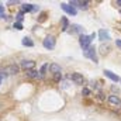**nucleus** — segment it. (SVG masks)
<instances>
[{
    "instance_id": "f3484780",
    "label": "nucleus",
    "mask_w": 121,
    "mask_h": 121,
    "mask_svg": "<svg viewBox=\"0 0 121 121\" xmlns=\"http://www.w3.org/2000/svg\"><path fill=\"white\" fill-rule=\"evenodd\" d=\"M23 45H26V47H32L34 45V42L31 41V38H28V37H26V38H23Z\"/></svg>"
},
{
    "instance_id": "bb28decb",
    "label": "nucleus",
    "mask_w": 121,
    "mask_h": 121,
    "mask_svg": "<svg viewBox=\"0 0 121 121\" xmlns=\"http://www.w3.org/2000/svg\"><path fill=\"white\" fill-rule=\"evenodd\" d=\"M120 82H121V79H120Z\"/></svg>"
},
{
    "instance_id": "20e7f679",
    "label": "nucleus",
    "mask_w": 121,
    "mask_h": 121,
    "mask_svg": "<svg viewBox=\"0 0 121 121\" xmlns=\"http://www.w3.org/2000/svg\"><path fill=\"white\" fill-rule=\"evenodd\" d=\"M60 9L63 10V11H66L68 14H70V16H76V9L73 7V6H70V4H66V3H62L60 4Z\"/></svg>"
},
{
    "instance_id": "f03ea898",
    "label": "nucleus",
    "mask_w": 121,
    "mask_h": 121,
    "mask_svg": "<svg viewBox=\"0 0 121 121\" xmlns=\"http://www.w3.org/2000/svg\"><path fill=\"white\" fill-rule=\"evenodd\" d=\"M83 55H85L86 58L91 59L94 63H97V62H99V59H97V55H96V49H94L93 47H89L87 49H85V51H83Z\"/></svg>"
},
{
    "instance_id": "f257e3e1",
    "label": "nucleus",
    "mask_w": 121,
    "mask_h": 121,
    "mask_svg": "<svg viewBox=\"0 0 121 121\" xmlns=\"http://www.w3.org/2000/svg\"><path fill=\"white\" fill-rule=\"evenodd\" d=\"M94 37H96V34H91V35H85V34H82L80 38H79V44H80V47H82L83 49H87V48L90 47L91 41L94 39Z\"/></svg>"
},
{
    "instance_id": "6ab92c4d",
    "label": "nucleus",
    "mask_w": 121,
    "mask_h": 121,
    "mask_svg": "<svg viewBox=\"0 0 121 121\" xmlns=\"http://www.w3.org/2000/svg\"><path fill=\"white\" fill-rule=\"evenodd\" d=\"M0 18H4V6L0 3Z\"/></svg>"
},
{
    "instance_id": "412c9836",
    "label": "nucleus",
    "mask_w": 121,
    "mask_h": 121,
    "mask_svg": "<svg viewBox=\"0 0 121 121\" xmlns=\"http://www.w3.org/2000/svg\"><path fill=\"white\" fill-rule=\"evenodd\" d=\"M82 94H85V96H89V94H90V90H89V89H83Z\"/></svg>"
},
{
    "instance_id": "9d476101",
    "label": "nucleus",
    "mask_w": 121,
    "mask_h": 121,
    "mask_svg": "<svg viewBox=\"0 0 121 121\" xmlns=\"http://www.w3.org/2000/svg\"><path fill=\"white\" fill-rule=\"evenodd\" d=\"M37 7L34 4H23L21 6V13H28V11H35Z\"/></svg>"
},
{
    "instance_id": "0eeeda50",
    "label": "nucleus",
    "mask_w": 121,
    "mask_h": 121,
    "mask_svg": "<svg viewBox=\"0 0 121 121\" xmlns=\"http://www.w3.org/2000/svg\"><path fill=\"white\" fill-rule=\"evenodd\" d=\"M108 103H110L111 106H114V107H121L120 97L116 96V94H110V96H108Z\"/></svg>"
},
{
    "instance_id": "1a4fd4ad",
    "label": "nucleus",
    "mask_w": 121,
    "mask_h": 121,
    "mask_svg": "<svg viewBox=\"0 0 121 121\" xmlns=\"http://www.w3.org/2000/svg\"><path fill=\"white\" fill-rule=\"evenodd\" d=\"M99 38H100V41H108V39H110V34H108V31L100 30L99 31Z\"/></svg>"
},
{
    "instance_id": "39448f33",
    "label": "nucleus",
    "mask_w": 121,
    "mask_h": 121,
    "mask_svg": "<svg viewBox=\"0 0 121 121\" xmlns=\"http://www.w3.org/2000/svg\"><path fill=\"white\" fill-rule=\"evenodd\" d=\"M69 78H70V80L75 82L76 85H83V83H85V78H83V75H80V73H72Z\"/></svg>"
},
{
    "instance_id": "4be33fe9",
    "label": "nucleus",
    "mask_w": 121,
    "mask_h": 121,
    "mask_svg": "<svg viewBox=\"0 0 121 121\" xmlns=\"http://www.w3.org/2000/svg\"><path fill=\"white\" fill-rule=\"evenodd\" d=\"M17 20H18V23H21V21H23V13H20V14L17 16Z\"/></svg>"
},
{
    "instance_id": "b1692460",
    "label": "nucleus",
    "mask_w": 121,
    "mask_h": 121,
    "mask_svg": "<svg viewBox=\"0 0 121 121\" xmlns=\"http://www.w3.org/2000/svg\"><path fill=\"white\" fill-rule=\"evenodd\" d=\"M54 79H55V80H59L60 79V73L59 75H54Z\"/></svg>"
},
{
    "instance_id": "2eb2a0df",
    "label": "nucleus",
    "mask_w": 121,
    "mask_h": 121,
    "mask_svg": "<svg viewBox=\"0 0 121 121\" xmlns=\"http://www.w3.org/2000/svg\"><path fill=\"white\" fill-rule=\"evenodd\" d=\"M60 24H62V31H66L69 28V21H68L66 17H62L60 18Z\"/></svg>"
},
{
    "instance_id": "4468645a",
    "label": "nucleus",
    "mask_w": 121,
    "mask_h": 121,
    "mask_svg": "<svg viewBox=\"0 0 121 121\" xmlns=\"http://www.w3.org/2000/svg\"><path fill=\"white\" fill-rule=\"evenodd\" d=\"M49 68V65L48 63H44L42 66H41V69H39V79H44L45 78V75H47V69Z\"/></svg>"
},
{
    "instance_id": "aec40b11",
    "label": "nucleus",
    "mask_w": 121,
    "mask_h": 121,
    "mask_svg": "<svg viewBox=\"0 0 121 121\" xmlns=\"http://www.w3.org/2000/svg\"><path fill=\"white\" fill-rule=\"evenodd\" d=\"M14 28L16 30H23V24L21 23H14Z\"/></svg>"
},
{
    "instance_id": "393cba45",
    "label": "nucleus",
    "mask_w": 121,
    "mask_h": 121,
    "mask_svg": "<svg viewBox=\"0 0 121 121\" xmlns=\"http://www.w3.org/2000/svg\"><path fill=\"white\" fill-rule=\"evenodd\" d=\"M117 6H121V0H117Z\"/></svg>"
},
{
    "instance_id": "ddd939ff",
    "label": "nucleus",
    "mask_w": 121,
    "mask_h": 121,
    "mask_svg": "<svg viewBox=\"0 0 121 121\" xmlns=\"http://www.w3.org/2000/svg\"><path fill=\"white\" fill-rule=\"evenodd\" d=\"M87 4H89V1H75V0L72 1V0H70V6H73V7L78 6V7H80V9H86Z\"/></svg>"
},
{
    "instance_id": "9b49d317",
    "label": "nucleus",
    "mask_w": 121,
    "mask_h": 121,
    "mask_svg": "<svg viewBox=\"0 0 121 121\" xmlns=\"http://www.w3.org/2000/svg\"><path fill=\"white\" fill-rule=\"evenodd\" d=\"M104 75H106L108 79H111L113 82H120V78H118L117 75H114L111 70H107V69H106V70H104Z\"/></svg>"
},
{
    "instance_id": "f8f14e48",
    "label": "nucleus",
    "mask_w": 121,
    "mask_h": 121,
    "mask_svg": "<svg viewBox=\"0 0 121 121\" xmlns=\"http://www.w3.org/2000/svg\"><path fill=\"white\" fill-rule=\"evenodd\" d=\"M49 72L54 73V75H59L60 73V66L56 65V63H51V65H49Z\"/></svg>"
},
{
    "instance_id": "a211bd4d",
    "label": "nucleus",
    "mask_w": 121,
    "mask_h": 121,
    "mask_svg": "<svg viewBox=\"0 0 121 121\" xmlns=\"http://www.w3.org/2000/svg\"><path fill=\"white\" fill-rule=\"evenodd\" d=\"M70 28H73V32H79V34L83 32V27H82V26H78V24H73Z\"/></svg>"
},
{
    "instance_id": "7ed1b4c3",
    "label": "nucleus",
    "mask_w": 121,
    "mask_h": 121,
    "mask_svg": "<svg viewBox=\"0 0 121 121\" xmlns=\"http://www.w3.org/2000/svg\"><path fill=\"white\" fill-rule=\"evenodd\" d=\"M42 45H44L47 49H52V48H55V37H52V35H48V37L44 39Z\"/></svg>"
},
{
    "instance_id": "6e6552de",
    "label": "nucleus",
    "mask_w": 121,
    "mask_h": 121,
    "mask_svg": "<svg viewBox=\"0 0 121 121\" xmlns=\"http://www.w3.org/2000/svg\"><path fill=\"white\" fill-rule=\"evenodd\" d=\"M20 68L26 69L27 72H28V70H32V69L35 68V62H34V60H23L21 65H20Z\"/></svg>"
},
{
    "instance_id": "dca6fc26",
    "label": "nucleus",
    "mask_w": 121,
    "mask_h": 121,
    "mask_svg": "<svg viewBox=\"0 0 121 121\" xmlns=\"http://www.w3.org/2000/svg\"><path fill=\"white\" fill-rule=\"evenodd\" d=\"M27 76L31 78V79H38V78H39V72H37V70L32 69V70H28V72H27Z\"/></svg>"
},
{
    "instance_id": "5701e85b",
    "label": "nucleus",
    "mask_w": 121,
    "mask_h": 121,
    "mask_svg": "<svg viewBox=\"0 0 121 121\" xmlns=\"http://www.w3.org/2000/svg\"><path fill=\"white\" fill-rule=\"evenodd\" d=\"M116 45H117V47L121 49V39H116Z\"/></svg>"
},
{
    "instance_id": "a878e982",
    "label": "nucleus",
    "mask_w": 121,
    "mask_h": 121,
    "mask_svg": "<svg viewBox=\"0 0 121 121\" xmlns=\"http://www.w3.org/2000/svg\"><path fill=\"white\" fill-rule=\"evenodd\" d=\"M1 79H3V73H0V83H1Z\"/></svg>"
},
{
    "instance_id": "423d86ee",
    "label": "nucleus",
    "mask_w": 121,
    "mask_h": 121,
    "mask_svg": "<svg viewBox=\"0 0 121 121\" xmlns=\"http://www.w3.org/2000/svg\"><path fill=\"white\" fill-rule=\"evenodd\" d=\"M6 73H9V75H17L18 72H20V66L18 65H16V63H11V65H9L7 68H6V70H4Z\"/></svg>"
}]
</instances>
